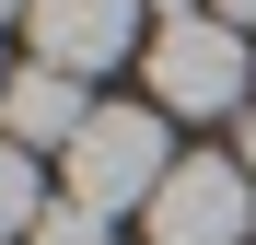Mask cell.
Segmentation results:
<instances>
[{"mask_svg":"<svg viewBox=\"0 0 256 245\" xmlns=\"http://www.w3.org/2000/svg\"><path fill=\"white\" fill-rule=\"evenodd\" d=\"M35 222H47V198H35V152H24V140H0V245L35 233Z\"/></svg>","mask_w":256,"mask_h":245,"instance_id":"6","label":"cell"},{"mask_svg":"<svg viewBox=\"0 0 256 245\" xmlns=\"http://www.w3.org/2000/svg\"><path fill=\"white\" fill-rule=\"evenodd\" d=\"M140 222H152V245H244L256 233V175L233 152H186Z\"/></svg>","mask_w":256,"mask_h":245,"instance_id":"3","label":"cell"},{"mask_svg":"<svg viewBox=\"0 0 256 245\" xmlns=\"http://www.w3.org/2000/svg\"><path fill=\"white\" fill-rule=\"evenodd\" d=\"M58 163H70V198H82V210L116 222V210H152L186 152H175V117H163V105H94Z\"/></svg>","mask_w":256,"mask_h":245,"instance_id":"1","label":"cell"},{"mask_svg":"<svg viewBox=\"0 0 256 245\" xmlns=\"http://www.w3.org/2000/svg\"><path fill=\"white\" fill-rule=\"evenodd\" d=\"M140 70H152V105H163V117H233V105L256 94V47H244V35H233L222 12L152 24Z\"/></svg>","mask_w":256,"mask_h":245,"instance_id":"2","label":"cell"},{"mask_svg":"<svg viewBox=\"0 0 256 245\" xmlns=\"http://www.w3.org/2000/svg\"><path fill=\"white\" fill-rule=\"evenodd\" d=\"M35 245H105V210H82V198H47V222H35Z\"/></svg>","mask_w":256,"mask_h":245,"instance_id":"7","label":"cell"},{"mask_svg":"<svg viewBox=\"0 0 256 245\" xmlns=\"http://www.w3.org/2000/svg\"><path fill=\"white\" fill-rule=\"evenodd\" d=\"M82 117H94V94H82L70 70H47V59H24V70H12V94H0V140H35V152H70V140H82Z\"/></svg>","mask_w":256,"mask_h":245,"instance_id":"5","label":"cell"},{"mask_svg":"<svg viewBox=\"0 0 256 245\" xmlns=\"http://www.w3.org/2000/svg\"><path fill=\"white\" fill-rule=\"evenodd\" d=\"M0 94H12V70H0Z\"/></svg>","mask_w":256,"mask_h":245,"instance_id":"11","label":"cell"},{"mask_svg":"<svg viewBox=\"0 0 256 245\" xmlns=\"http://www.w3.org/2000/svg\"><path fill=\"white\" fill-rule=\"evenodd\" d=\"M233 163H244V175H256V117H244V140H233Z\"/></svg>","mask_w":256,"mask_h":245,"instance_id":"9","label":"cell"},{"mask_svg":"<svg viewBox=\"0 0 256 245\" xmlns=\"http://www.w3.org/2000/svg\"><path fill=\"white\" fill-rule=\"evenodd\" d=\"M140 12H152V0H35L24 24H35V59H47V70L94 82V70H116L128 47H152Z\"/></svg>","mask_w":256,"mask_h":245,"instance_id":"4","label":"cell"},{"mask_svg":"<svg viewBox=\"0 0 256 245\" xmlns=\"http://www.w3.org/2000/svg\"><path fill=\"white\" fill-rule=\"evenodd\" d=\"M0 12H35V0H0Z\"/></svg>","mask_w":256,"mask_h":245,"instance_id":"10","label":"cell"},{"mask_svg":"<svg viewBox=\"0 0 256 245\" xmlns=\"http://www.w3.org/2000/svg\"><path fill=\"white\" fill-rule=\"evenodd\" d=\"M210 12H222V24H256V0H210Z\"/></svg>","mask_w":256,"mask_h":245,"instance_id":"8","label":"cell"}]
</instances>
